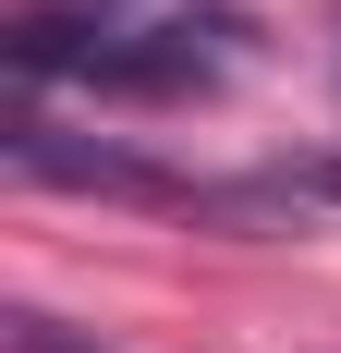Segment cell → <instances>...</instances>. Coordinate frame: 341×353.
<instances>
[{
  "label": "cell",
  "mask_w": 341,
  "mask_h": 353,
  "mask_svg": "<svg viewBox=\"0 0 341 353\" xmlns=\"http://www.w3.org/2000/svg\"><path fill=\"white\" fill-rule=\"evenodd\" d=\"M280 195H317V208H341V159H305V171H280Z\"/></svg>",
  "instance_id": "cell-2"
},
{
  "label": "cell",
  "mask_w": 341,
  "mask_h": 353,
  "mask_svg": "<svg viewBox=\"0 0 341 353\" xmlns=\"http://www.w3.org/2000/svg\"><path fill=\"white\" fill-rule=\"evenodd\" d=\"M12 353H98V341H73V329H49V317H12Z\"/></svg>",
  "instance_id": "cell-3"
},
{
  "label": "cell",
  "mask_w": 341,
  "mask_h": 353,
  "mask_svg": "<svg viewBox=\"0 0 341 353\" xmlns=\"http://www.w3.org/2000/svg\"><path fill=\"white\" fill-rule=\"evenodd\" d=\"M12 171H37V183H110V195H159V171L146 159H122V146H61V122H37V110H12Z\"/></svg>",
  "instance_id": "cell-1"
}]
</instances>
